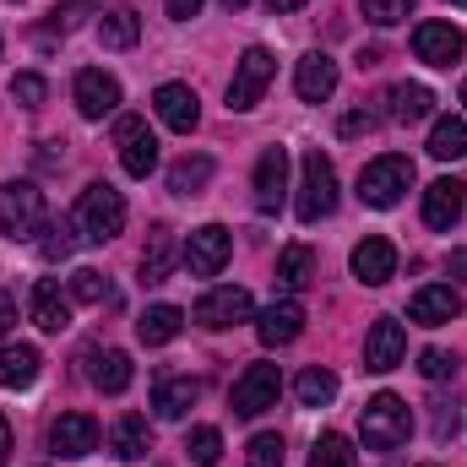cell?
Wrapping results in <instances>:
<instances>
[{"label": "cell", "mask_w": 467, "mask_h": 467, "mask_svg": "<svg viewBox=\"0 0 467 467\" xmlns=\"http://www.w3.org/2000/svg\"><path fill=\"white\" fill-rule=\"evenodd\" d=\"M358 435H364L369 451H397V446H408V435H413V413H408V402H402L397 391L369 397L364 413H358Z\"/></svg>", "instance_id": "obj_1"}, {"label": "cell", "mask_w": 467, "mask_h": 467, "mask_svg": "<svg viewBox=\"0 0 467 467\" xmlns=\"http://www.w3.org/2000/svg\"><path fill=\"white\" fill-rule=\"evenodd\" d=\"M71 229H77V239H88V244H104V239H115V234L125 229V196H119L115 185L93 180V185L82 191L77 213H71Z\"/></svg>", "instance_id": "obj_2"}, {"label": "cell", "mask_w": 467, "mask_h": 467, "mask_svg": "<svg viewBox=\"0 0 467 467\" xmlns=\"http://www.w3.org/2000/svg\"><path fill=\"white\" fill-rule=\"evenodd\" d=\"M299 169H305V174H299V202H294L299 223H321V218H332V213H337V169H332V158L316 147V152H305Z\"/></svg>", "instance_id": "obj_3"}, {"label": "cell", "mask_w": 467, "mask_h": 467, "mask_svg": "<svg viewBox=\"0 0 467 467\" xmlns=\"http://www.w3.org/2000/svg\"><path fill=\"white\" fill-rule=\"evenodd\" d=\"M44 223H49V207H44V191L33 180L0 185V234L5 239H38Z\"/></svg>", "instance_id": "obj_4"}, {"label": "cell", "mask_w": 467, "mask_h": 467, "mask_svg": "<svg viewBox=\"0 0 467 467\" xmlns=\"http://www.w3.org/2000/svg\"><path fill=\"white\" fill-rule=\"evenodd\" d=\"M408 185H413V163L402 152H386V158L358 169V202L364 207H397L408 196Z\"/></svg>", "instance_id": "obj_5"}, {"label": "cell", "mask_w": 467, "mask_h": 467, "mask_svg": "<svg viewBox=\"0 0 467 467\" xmlns=\"http://www.w3.org/2000/svg\"><path fill=\"white\" fill-rule=\"evenodd\" d=\"M272 77H277V60H272V49H266V44H250V49L239 55V66H234V82H229V109H234V115H250V109L261 104V93L272 88Z\"/></svg>", "instance_id": "obj_6"}, {"label": "cell", "mask_w": 467, "mask_h": 467, "mask_svg": "<svg viewBox=\"0 0 467 467\" xmlns=\"http://www.w3.org/2000/svg\"><path fill=\"white\" fill-rule=\"evenodd\" d=\"M277 391H283V375H277V364H250L239 380H234V413L239 419H261L266 408H277Z\"/></svg>", "instance_id": "obj_7"}, {"label": "cell", "mask_w": 467, "mask_h": 467, "mask_svg": "<svg viewBox=\"0 0 467 467\" xmlns=\"http://www.w3.org/2000/svg\"><path fill=\"white\" fill-rule=\"evenodd\" d=\"M229 255H234V239L223 223H202V229H191V239H185V266L196 277H218L229 266Z\"/></svg>", "instance_id": "obj_8"}, {"label": "cell", "mask_w": 467, "mask_h": 467, "mask_svg": "<svg viewBox=\"0 0 467 467\" xmlns=\"http://www.w3.org/2000/svg\"><path fill=\"white\" fill-rule=\"evenodd\" d=\"M191 316H196V327H207V332H229V327H239V321L255 316V305H250L244 288H213V294L196 299Z\"/></svg>", "instance_id": "obj_9"}, {"label": "cell", "mask_w": 467, "mask_h": 467, "mask_svg": "<svg viewBox=\"0 0 467 467\" xmlns=\"http://www.w3.org/2000/svg\"><path fill=\"white\" fill-rule=\"evenodd\" d=\"M115 141H119V163H125L130 180H147V174L158 169V136L147 130V119L125 115L119 119V130H115Z\"/></svg>", "instance_id": "obj_10"}, {"label": "cell", "mask_w": 467, "mask_h": 467, "mask_svg": "<svg viewBox=\"0 0 467 467\" xmlns=\"http://www.w3.org/2000/svg\"><path fill=\"white\" fill-rule=\"evenodd\" d=\"M462 49H467V38H462V27H451V22H419L413 27V55L424 60V66H457L462 60Z\"/></svg>", "instance_id": "obj_11"}, {"label": "cell", "mask_w": 467, "mask_h": 467, "mask_svg": "<svg viewBox=\"0 0 467 467\" xmlns=\"http://www.w3.org/2000/svg\"><path fill=\"white\" fill-rule=\"evenodd\" d=\"M49 451L66 457V462L99 451V419H93V413H60L55 430H49Z\"/></svg>", "instance_id": "obj_12"}, {"label": "cell", "mask_w": 467, "mask_h": 467, "mask_svg": "<svg viewBox=\"0 0 467 467\" xmlns=\"http://www.w3.org/2000/svg\"><path fill=\"white\" fill-rule=\"evenodd\" d=\"M353 277L364 283V288H380V283H391L397 277V250H391V239H380V234H369V239H358L348 255Z\"/></svg>", "instance_id": "obj_13"}, {"label": "cell", "mask_w": 467, "mask_h": 467, "mask_svg": "<svg viewBox=\"0 0 467 467\" xmlns=\"http://www.w3.org/2000/svg\"><path fill=\"white\" fill-rule=\"evenodd\" d=\"M402 358H408V332H402V321L380 316V321L369 327V337H364V369L386 375V369H397Z\"/></svg>", "instance_id": "obj_14"}, {"label": "cell", "mask_w": 467, "mask_h": 467, "mask_svg": "<svg viewBox=\"0 0 467 467\" xmlns=\"http://www.w3.org/2000/svg\"><path fill=\"white\" fill-rule=\"evenodd\" d=\"M71 99H77V109L82 119H104L119 109V82L109 71H99V66H88V71H77V88H71Z\"/></svg>", "instance_id": "obj_15"}, {"label": "cell", "mask_w": 467, "mask_h": 467, "mask_svg": "<svg viewBox=\"0 0 467 467\" xmlns=\"http://www.w3.org/2000/svg\"><path fill=\"white\" fill-rule=\"evenodd\" d=\"M288 196V147H266L255 158V213H277Z\"/></svg>", "instance_id": "obj_16"}, {"label": "cell", "mask_w": 467, "mask_h": 467, "mask_svg": "<svg viewBox=\"0 0 467 467\" xmlns=\"http://www.w3.org/2000/svg\"><path fill=\"white\" fill-rule=\"evenodd\" d=\"M299 332H305V305H299V299H272V305L255 316V337H261L266 348H288Z\"/></svg>", "instance_id": "obj_17"}, {"label": "cell", "mask_w": 467, "mask_h": 467, "mask_svg": "<svg viewBox=\"0 0 467 467\" xmlns=\"http://www.w3.org/2000/svg\"><path fill=\"white\" fill-rule=\"evenodd\" d=\"M152 109H158V119H163L169 130H180V136H191L196 119H202V104H196V93H191L185 82H163V88L152 93Z\"/></svg>", "instance_id": "obj_18"}, {"label": "cell", "mask_w": 467, "mask_h": 467, "mask_svg": "<svg viewBox=\"0 0 467 467\" xmlns=\"http://www.w3.org/2000/svg\"><path fill=\"white\" fill-rule=\"evenodd\" d=\"M294 93L305 99V104H327L332 93H337V60L332 55H305L299 60V71H294Z\"/></svg>", "instance_id": "obj_19"}, {"label": "cell", "mask_w": 467, "mask_h": 467, "mask_svg": "<svg viewBox=\"0 0 467 467\" xmlns=\"http://www.w3.org/2000/svg\"><path fill=\"white\" fill-rule=\"evenodd\" d=\"M408 316H413L419 327H446V321H457V316H462V294H457L451 283H430V288H419V294H413Z\"/></svg>", "instance_id": "obj_20"}, {"label": "cell", "mask_w": 467, "mask_h": 467, "mask_svg": "<svg viewBox=\"0 0 467 467\" xmlns=\"http://www.w3.org/2000/svg\"><path fill=\"white\" fill-rule=\"evenodd\" d=\"M462 207H467V185L462 180H435L430 191H424V223L430 229H451L457 218H462Z\"/></svg>", "instance_id": "obj_21"}, {"label": "cell", "mask_w": 467, "mask_h": 467, "mask_svg": "<svg viewBox=\"0 0 467 467\" xmlns=\"http://www.w3.org/2000/svg\"><path fill=\"white\" fill-rule=\"evenodd\" d=\"M33 327H44V332H66L71 327V294H60L55 277L33 283Z\"/></svg>", "instance_id": "obj_22"}, {"label": "cell", "mask_w": 467, "mask_h": 467, "mask_svg": "<svg viewBox=\"0 0 467 467\" xmlns=\"http://www.w3.org/2000/svg\"><path fill=\"white\" fill-rule=\"evenodd\" d=\"M196 397H202V386H196L191 375H163V380L152 386V413L174 424V419H185V413L196 408Z\"/></svg>", "instance_id": "obj_23"}, {"label": "cell", "mask_w": 467, "mask_h": 467, "mask_svg": "<svg viewBox=\"0 0 467 467\" xmlns=\"http://www.w3.org/2000/svg\"><path fill=\"white\" fill-rule=\"evenodd\" d=\"M38 369H44L38 348H27V343H0V386H5V391H27V386L38 380Z\"/></svg>", "instance_id": "obj_24"}, {"label": "cell", "mask_w": 467, "mask_h": 467, "mask_svg": "<svg viewBox=\"0 0 467 467\" xmlns=\"http://www.w3.org/2000/svg\"><path fill=\"white\" fill-rule=\"evenodd\" d=\"M180 327H185V310H180V305H147L141 321H136V337H141L147 348H163V343L180 337Z\"/></svg>", "instance_id": "obj_25"}, {"label": "cell", "mask_w": 467, "mask_h": 467, "mask_svg": "<svg viewBox=\"0 0 467 467\" xmlns=\"http://www.w3.org/2000/svg\"><path fill=\"white\" fill-rule=\"evenodd\" d=\"M88 358H93L88 380H93L99 391H109V397H119V391L130 386V375H136V369H130V353H125V348H104V353H88Z\"/></svg>", "instance_id": "obj_26"}, {"label": "cell", "mask_w": 467, "mask_h": 467, "mask_svg": "<svg viewBox=\"0 0 467 467\" xmlns=\"http://www.w3.org/2000/svg\"><path fill=\"white\" fill-rule=\"evenodd\" d=\"M316 283V250L310 244H288L283 255H277V288L283 294H299V288H310Z\"/></svg>", "instance_id": "obj_27"}, {"label": "cell", "mask_w": 467, "mask_h": 467, "mask_svg": "<svg viewBox=\"0 0 467 467\" xmlns=\"http://www.w3.org/2000/svg\"><path fill=\"white\" fill-rule=\"evenodd\" d=\"M109 446H115L119 462H136L152 451V435H147V419L141 413H119V424L109 430Z\"/></svg>", "instance_id": "obj_28"}, {"label": "cell", "mask_w": 467, "mask_h": 467, "mask_svg": "<svg viewBox=\"0 0 467 467\" xmlns=\"http://www.w3.org/2000/svg\"><path fill=\"white\" fill-rule=\"evenodd\" d=\"M386 99H391V119H402V125H413V119H430V115H435V93H430L424 82H397Z\"/></svg>", "instance_id": "obj_29"}, {"label": "cell", "mask_w": 467, "mask_h": 467, "mask_svg": "<svg viewBox=\"0 0 467 467\" xmlns=\"http://www.w3.org/2000/svg\"><path fill=\"white\" fill-rule=\"evenodd\" d=\"M169 272H174V229L158 223L141 250V283H169Z\"/></svg>", "instance_id": "obj_30"}, {"label": "cell", "mask_w": 467, "mask_h": 467, "mask_svg": "<svg viewBox=\"0 0 467 467\" xmlns=\"http://www.w3.org/2000/svg\"><path fill=\"white\" fill-rule=\"evenodd\" d=\"M136 38H141V16H136L130 5H115V11L99 16V44H104V49H130Z\"/></svg>", "instance_id": "obj_31"}, {"label": "cell", "mask_w": 467, "mask_h": 467, "mask_svg": "<svg viewBox=\"0 0 467 467\" xmlns=\"http://www.w3.org/2000/svg\"><path fill=\"white\" fill-rule=\"evenodd\" d=\"M430 158H441V163H451V158H467V119L446 115L430 125Z\"/></svg>", "instance_id": "obj_32"}, {"label": "cell", "mask_w": 467, "mask_h": 467, "mask_svg": "<svg viewBox=\"0 0 467 467\" xmlns=\"http://www.w3.org/2000/svg\"><path fill=\"white\" fill-rule=\"evenodd\" d=\"M207 180H213V158H207V152H196V158H180V163L169 169V191H174V196H196Z\"/></svg>", "instance_id": "obj_33"}, {"label": "cell", "mask_w": 467, "mask_h": 467, "mask_svg": "<svg viewBox=\"0 0 467 467\" xmlns=\"http://www.w3.org/2000/svg\"><path fill=\"white\" fill-rule=\"evenodd\" d=\"M294 391H299V402H305V408H327V402L337 397V375H332V369H321V364H310V369L294 380Z\"/></svg>", "instance_id": "obj_34"}, {"label": "cell", "mask_w": 467, "mask_h": 467, "mask_svg": "<svg viewBox=\"0 0 467 467\" xmlns=\"http://www.w3.org/2000/svg\"><path fill=\"white\" fill-rule=\"evenodd\" d=\"M77 305H109L115 299V288H109V277L99 272V266H82V272H71V288H66Z\"/></svg>", "instance_id": "obj_35"}, {"label": "cell", "mask_w": 467, "mask_h": 467, "mask_svg": "<svg viewBox=\"0 0 467 467\" xmlns=\"http://www.w3.org/2000/svg\"><path fill=\"white\" fill-rule=\"evenodd\" d=\"M310 467H358V451H353L348 435L327 430V435L316 441V451H310Z\"/></svg>", "instance_id": "obj_36"}, {"label": "cell", "mask_w": 467, "mask_h": 467, "mask_svg": "<svg viewBox=\"0 0 467 467\" xmlns=\"http://www.w3.org/2000/svg\"><path fill=\"white\" fill-rule=\"evenodd\" d=\"M33 244H38V255H44V261H66V255H71V244H77V229H71V223H60V218H49V223L38 229Z\"/></svg>", "instance_id": "obj_37"}, {"label": "cell", "mask_w": 467, "mask_h": 467, "mask_svg": "<svg viewBox=\"0 0 467 467\" xmlns=\"http://www.w3.org/2000/svg\"><path fill=\"white\" fill-rule=\"evenodd\" d=\"M185 451H191L196 467H218V457H223V435H218L213 424H196V430L185 435Z\"/></svg>", "instance_id": "obj_38"}, {"label": "cell", "mask_w": 467, "mask_h": 467, "mask_svg": "<svg viewBox=\"0 0 467 467\" xmlns=\"http://www.w3.org/2000/svg\"><path fill=\"white\" fill-rule=\"evenodd\" d=\"M11 99H16L22 109H44V99H49V82H44L38 71H16V77H11Z\"/></svg>", "instance_id": "obj_39"}, {"label": "cell", "mask_w": 467, "mask_h": 467, "mask_svg": "<svg viewBox=\"0 0 467 467\" xmlns=\"http://www.w3.org/2000/svg\"><path fill=\"white\" fill-rule=\"evenodd\" d=\"M244 467H283V435L261 430V435L244 446Z\"/></svg>", "instance_id": "obj_40"}, {"label": "cell", "mask_w": 467, "mask_h": 467, "mask_svg": "<svg viewBox=\"0 0 467 467\" xmlns=\"http://www.w3.org/2000/svg\"><path fill=\"white\" fill-rule=\"evenodd\" d=\"M408 11H413V0H364V16L375 27H397V22H408Z\"/></svg>", "instance_id": "obj_41"}, {"label": "cell", "mask_w": 467, "mask_h": 467, "mask_svg": "<svg viewBox=\"0 0 467 467\" xmlns=\"http://www.w3.org/2000/svg\"><path fill=\"white\" fill-rule=\"evenodd\" d=\"M419 375H424V380H451V375H457V358L446 348H424L419 353Z\"/></svg>", "instance_id": "obj_42"}, {"label": "cell", "mask_w": 467, "mask_h": 467, "mask_svg": "<svg viewBox=\"0 0 467 467\" xmlns=\"http://www.w3.org/2000/svg\"><path fill=\"white\" fill-rule=\"evenodd\" d=\"M375 125H380V109H353V115H343L337 130L343 136H358V130H375Z\"/></svg>", "instance_id": "obj_43"}, {"label": "cell", "mask_w": 467, "mask_h": 467, "mask_svg": "<svg viewBox=\"0 0 467 467\" xmlns=\"http://www.w3.org/2000/svg\"><path fill=\"white\" fill-rule=\"evenodd\" d=\"M11 327H16V294H5V288H0V337H5Z\"/></svg>", "instance_id": "obj_44"}, {"label": "cell", "mask_w": 467, "mask_h": 467, "mask_svg": "<svg viewBox=\"0 0 467 467\" xmlns=\"http://www.w3.org/2000/svg\"><path fill=\"white\" fill-rule=\"evenodd\" d=\"M196 11H202V0H169V16H174V22H191Z\"/></svg>", "instance_id": "obj_45"}, {"label": "cell", "mask_w": 467, "mask_h": 467, "mask_svg": "<svg viewBox=\"0 0 467 467\" xmlns=\"http://www.w3.org/2000/svg\"><path fill=\"white\" fill-rule=\"evenodd\" d=\"M5 457H11V424H5V413H0V467H5Z\"/></svg>", "instance_id": "obj_46"}, {"label": "cell", "mask_w": 467, "mask_h": 467, "mask_svg": "<svg viewBox=\"0 0 467 467\" xmlns=\"http://www.w3.org/2000/svg\"><path fill=\"white\" fill-rule=\"evenodd\" d=\"M451 272L467 283V250H451Z\"/></svg>", "instance_id": "obj_47"}, {"label": "cell", "mask_w": 467, "mask_h": 467, "mask_svg": "<svg viewBox=\"0 0 467 467\" xmlns=\"http://www.w3.org/2000/svg\"><path fill=\"white\" fill-rule=\"evenodd\" d=\"M266 5H272V11H299L305 0H266Z\"/></svg>", "instance_id": "obj_48"}, {"label": "cell", "mask_w": 467, "mask_h": 467, "mask_svg": "<svg viewBox=\"0 0 467 467\" xmlns=\"http://www.w3.org/2000/svg\"><path fill=\"white\" fill-rule=\"evenodd\" d=\"M82 5H93V0H60V11H82Z\"/></svg>", "instance_id": "obj_49"}, {"label": "cell", "mask_w": 467, "mask_h": 467, "mask_svg": "<svg viewBox=\"0 0 467 467\" xmlns=\"http://www.w3.org/2000/svg\"><path fill=\"white\" fill-rule=\"evenodd\" d=\"M223 5H229V11H244V5H250V0H223Z\"/></svg>", "instance_id": "obj_50"}, {"label": "cell", "mask_w": 467, "mask_h": 467, "mask_svg": "<svg viewBox=\"0 0 467 467\" xmlns=\"http://www.w3.org/2000/svg\"><path fill=\"white\" fill-rule=\"evenodd\" d=\"M462 104H467V82H462Z\"/></svg>", "instance_id": "obj_51"}, {"label": "cell", "mask_w": 467, "mask_h": 467, "mask_svg": "<svg viewBox=\"0 0 467 467\" xmlns=\"http://www.w3.org/2000/svg\"><path fill=\"white\" fill-rule=\"evenodd\" d=\"M451 5H467V0H451Z\"/></svg>", "instance_id": "obj_52"}, {"label": "cell", "mask_w": 467, "mask_h": 467, "mask_svg": "<svg viewBox=\"0 0 467 467\" xmlns=\"http://www.w3.org/2000/svg\"><path fill=\"white\" fill-rule=\"evenodd\" d=\"M424 467H435V462H424Z\"/></svg>", "instance_id": "obj_53"}]
</instances>
